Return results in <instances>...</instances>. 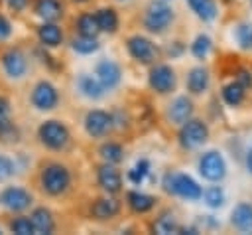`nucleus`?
Masks as SVG:
<instances>
[{
    "label": "nucleus",
    "mask_w": 252,
    "mask_h": 235,
    "mask_svg": "<svg viewBox=\"0 0 252 235\" xmlns=\"http://www.w3.org/2000/svg\"><path fill=\"white\" fill-rule=\"evenodd\" d=\"M189 8L203 20V22H211L217 18V4L215 0H187Z\"/></svg>",
    "instance_id": "obj_21"
},
{
    "label": "nucleus",
    "mask_w": 252,
    "mask_h": 235,
    "mask_svg": "<svg viewBox=\"0 0 252 235\" xmlns=\"http://www.w3.org/2000/svg\"><path fill=\"white\" fill-rule=\"evenodd\" d=\"M120 2H128V0H120Z\"/></svg>",
    "instance_id": "obj_44"
},
{
    "label": "nucleus",
    "mask_w": 252,
    "mask_h": 235,
    "mask_svg": "<svg viewBox=\"0 0 252 235\" xmlns=\"http://www.w3.org/2000/svg\"><path fill=\"white\" fill-rule=\"evenodd\" d=\"M128 205L136 211V213H146L156 205V197L142 194V192H130L128 194Z\"/></svg>",
    "instance_id": "obj_26"
},
{
    "label": "nucleus",
    "mask_w": 252,
    "mask_h": 235,
    "mask_svg": "<svg viewBox=\"0 0 252 235\" xmlns=\"http://www.w3.org/2000/svg\"><path fill=\"white\" fill-rule=\"evenodd\" d=\"M59 101V95H57V89L47 83V81H39L35 87H33V93H32V103L35 109L39 111H51L55 109Z\"/></svg>",
    "instance_id": "obj_9"
},
{
    "label": "nucleus",
    "mask_w": 252,
    "mask_h": 235,
    "mask_svg": "<svg viewBox=\"0 0 252 235\" xmlns=\"http://www.w3.org/2000/svg\"><path fill=\"white\" fill-rule=\"evenodd\" d=\"M230 223L238 231H252V203L250 201H240L232 209Z\"/></svg>",
    "instance_id": "obj_17"
},
{
    "label": "nucleus",
    "mask_w": 252,
    "mask_h": 235,
    "mask_svg": "<svg viewBox=\"0 0 252 235\" xmlns=\"http://www.w3.org/2000/svg\"><path fill=\"white\" fill-rule=\"evenodd\" d=\"M152 229H154L156 233H159V235H167V233H177V229H179V223L175 221V217H173L171 213H163L161 217H158V219L154 221Z\"/></svg>",
    "instance_id": "obj_27"
},
{
    "label": "nucleus",
    "mask_w": 252,
    "mask_h": 235,
    "mask_svg": "<svg viewBox=\"0 0 252 235\" xmlns=\"http://www.w3.org/2000/svg\"><path fill=\"white\" fill-rule=\"evenodd\" d=\"M211 38L209 36H205V34H201V36H197L195 38V41L191 43V53L197 57V59H205L207 57V53L211 51Z\"/></svg>",
    "instance_id": "obj_33"
},
{
    "label": "nucleus",
    "mask_w": 252,
    "mask_h": 235,
    "mask_svg": "<svg viewBox=\"0 0 252 235\" xmlns=\"http://www.w3.org/2000/svg\"><path fill=\"white\" fill-rule=\"evenodd\" d=\"M85 128L94 138L104 136L112 128V117L108 113H104V111H91L85 117Z\"/></svg>",
    "instance_id": "obj_10"
},
{
    "label": "nucleus",
    "mask_w": 252,
    "mask_h": 235,
    "mask_svg": "<svg viewBox=\"0 0 252 235\" xmlns=\"http://www.w3.org/2000/svg\"><path fill=\"white\" fill-rule=\"evenodd\" d=\"M8 2V6L14 10V12H20V10H24L26 6H28V0H6Z\"/></svg>",
    "instance_id": "obj_40"
},
{
    "label": "nucleus",
    "mask_w": 252,
    "mask_h": 235,
    "mask_svg": "<svg viewBox=\"0 0 252 235\" xmlns=\"http://www.w3.org/2000/svg\"><path fill=\"white\" fill-rule=\"evenodd\" d=\"M191 115H193V103L187 97H177L167 109V118L175 124H183L187 118H191Z\"/></svg>",
    "instance_id": "obj_14"
},
{
    "label": "nucleus",
    "mask_w": 252,
    "mask_h": 235,
    "mask_svg": "<svg viewBox=\"0 0 252 235\" xmlns=\"http://www.w3.org/2000/svg\"><path fill=\"white\" fill-rule=\"evenodd\" d=\"M181 51H183L181 41H175V43H173V47H169V55H179Z\"/></svg>",
    "instance_id": "obj_41"
},
{
    "label": "nucleus",
    "mask_w": 252,
    "mask_h": 235,
    "mask_svg": "<svg viewBox=\"0 0 252 235\" xmlns=\"http://www.w3.org/2000/svg\"><path fill=\"white\" fill-rule=\"evenodd\" d=\"M209 83H211V75L205 67H193L187 75V89L195 95H201L209 89Z\"/></svg>",
    "instance_id": "obj_18"
},
{
    "label": "nucleus",
    "mask_w": 252,
    "mask_h": 235,
    "mask_svg": "<svg viewBox=\"0 0 252 235\" xmlns=\"http://www.w3.org/2000/svg\"><path fill=\"white\" fill-rule=\"evenodd\" d=\"M8 113H10V109H8V101L0 97V130L8 124Z\"/></svg>",
    "instance_id": "obj_38"
},
{
    "label": "nucleus",
    "mask_w": 252,
    "mask_h": 235,
    "mask_svg": "<svg viewBox=\"0 0 252 235\" xmlns=\"http://www.w3.org/2000/svg\"><path fill=\"white\" fill-rule=\"evenodd\" d=\"M98 184H100V188L104 192L116 194L122 188V178H120V174H118V170L114 166L104 164V166L98 168Z\"/></svg>",
    "instance_id": "obj_15"
},
{
    "label": "nucleus",
    "mask_w": 252,
    "mask_h": 235,
    "mask_svg": "<svg viewBox=\"0 0 252 235\" xmlns=\"http://www.w3.org/2000/svg\"><path fill=\"white\" fill-rule=\"evenodd\" d=\"M30 221H32V225H33V231H35V233L49 235V233H53V229H55L53 215H51V211H49V209H45V207H37V209H33V213H32Z\"/></svg>",
    "instance_id": "obj_19"
},
{
    "label": "nucleus",
    "mask_w": 252,
    "mask_h": 235,
    "mask_svg": "<svg viewBox=\"0 0 252 235\" xmlns=\"http://www.w3.org/2000/svg\"><path fill=\"white\" fill-rule=\"evenodd\" d=\"M79 89L83 91V95H87L89 99H100L104 95V87L98 79H94L93 75H81L79 77Z\"/></svg>",
    "instance_id": "obj_24"
},
{
    "label": "nucleus",
    "mask_w": 252,
    "mask_h": 235,
    "mask_svg": "<svg viewBox=\"0 0 252 235\" xmlns=\"http://www.w3.org/2000/svg\"><path fill=\"white\" fill-rule=\"evenodd\" d=\"M171 22H173V10L165 2H152L148 6L146 18H144V26L150 32L161 34V32H165V28H169Z\"/></svg>",
    "instance_id": "obj_3"
},
{
    "label": "nucleus",
    "mask_w": 252,
    "mask_h": 235,
    "mask_svg": "<svg viewBox=\"0 0 252 235\" xmlns=\"http://www.w3.org/2000/svg\"><path fill=\"white\" fill-rule=\"evenodd\" d=\"M96 24L100 28V32H108V34H114L116 28H118V14L112 10V8H100L96 14Z\"/></svg>",
    "instance_id": "obj_22"
},
{
    "label": "nucleus",
    "mask_w": 252,
    "mask_h": 235,
    "mask_svg": "<svg viewBox=\"0 0 252 235\" xmlns=\"http://www.w3.org/2000/svg\"><path fill=\"white\" fill-rule=\"evenodd\" d=\"M75 2H87V0H75Z\"/></svg>",
    "instance_id": "obj_43"
},
{
    "label": "nucleus",
    "mask_w": 252,
    "mask_h": 235,
    "mask_svg": "<svg viewBox=\"0 0 252 235\" xmlns=\"http://www.w3.org/2000/svg\"><path fill=\"white\" fill-rule=\"evenodd\" d=\"M209 138V128L203 120H197V118H187L183 124H181V130H179V142L183 148H197L201 144H205Z\"/></svg>",
    "instance_id": "obj_5"
},
{
    "label": "nucleus",
    "mask_w": 252,
    "mask_h": 235,
    "mask_svg": "<svg viewBox=\"0 0 252 235\" xmlns=\"http://www.w3.org/2000/svg\"><path fill=\"white\" fill-rule=\"evenodd\" d=\"M77 28H79L81 36H89V38H96V34L100 32V28L96 24V18L93 14H83L77 22Z\"/></svg>",
    "instance_id": "obj_29"
},
{
    "label": "nucleus",
    "mask_w": 252,
    "mask_h": 235,
    "mask_svg": "<svg viewBox=\"0 0 252 235\" xmlns=\"http://www.w3.org/2000/svg\"><path fill=\"white\" fill-rule=\"evenodd\" d=\"M199 172L205 180L209 182H220L226 174V164H224V158L215 152V150H209L205 152L201 158H199Z\"/></svg>",
    "instance_id": "obj_6"
},
{
    "label": "nucleus",
    "mask_w": 252,
    "mask_h": 235,
    "mask_svg": "<svg viewBox=\"0 0 252 235\" xmlns=\"http://www.w3.org/2000/svg\"><path fill=\"white\" fill-rule=\"evenodd\" d=\"M120 77H122V71H120V65L110 61V59H104L96 65V79L102 83L104 89H112L120 83Z\"/></svg>",
    "instance_id": "obj_11"
},
{
    "label": "nucleus",
    "mask_w": 252,
    "mask_h": 235,
    "mask_svg": "<svg viewBox=\"0 0 252 235\" xmlns=\"http://www.w3.org/2000/svg\"><path fill=\"white\" fill-rule=\"evenodd\" d=\"M128 51L130 55L140 63H152L158 57V47L144 36H132L128 38Z\"/></svg>",
    "instance_id": "obj_8"
},
{
    "label": "nucleus",
    "mask_w": 252,
    "mask_h": 235,
    "mask_svg": "<svg viewBox=\"0 0 252 235\" xmlns=\"http://www.w3.org/2000/svg\"><path fill=\"white\" fill-rule=\"evenodd\" d=\"M236 83H240L244 89H250L252 87V73L246 71V69H240L238 75H236Z\"/></svg>",
    "instance_id": "obj_37"
},
{
    "label": "nucleus",
    "mask_w": 252,
    "mask_h": 235,
    "mask_svg": "<svg viewBox=\"0 0 252 235\" xmlns=\"http://www.w3.org/2000/svg\"><path fill=\"white\" fill-rule=\"evenodd\" d=\"M234 38L236 43L242 49H252V24L250 22H242L234 28Z\"/></svg>",
    "instance_id": "obj_30"
},
{
    "label": "nucleus",
    "mask_w": 252,
    "mask_h": 235,
    "mask_svg": "<svg viewBox=\"0 0 252 235\" xmlns=\"http://www.w3.org/2000/svg\"><path fill=\"white\" fill-rule=\"evenodd\" d=\"M12 34V28H10V22L4 18V16H0V39H6L8 36Z\"/></svg>",
    "instance_id": "obj_39"
},
{
    "label": "nucleus",
    "mask_w": 252,
    "mask_h": 235,
    "mask_svg": "<svg viewBox=\"0 0 252 235\" xmlns=\"http://www.w3.org/2000/svg\"><path fill=\"white\" fill-rule=\"evenodd\" d=\"M12 174H14V162L6 156H0V182L8 180Z\"/></svg>",
    "instance_id": "obj_36"
},
{
    "label": "nucleus",
    "mask_w": 252,
    "mask_h": 235,
    "mask_svg": "<svg viewBox=\"0 0 252 235\" xmlns=\"http://www.w3.org/2000/svg\"><path fill=\"white\" fill-rule=\"evenodd\" d=\"M71 184V174L61 164H47L41 172V188L49 196H61Z\"/></svg>",
    "instance_id": "obj_2"
},
{
    "label": "nucleus",
    "mask_w": 252,
    "mask_h": 235,
    "mask_svg": "<svg viewBox=\"0 0 252 235\" xmlns=\"http://www.w3.org/2000/svg\"><path fill=\"white\" fill-rule=\"evenodd\" d=\"M148 172H150V162H148L146 158H142V160H138L136 166L128 172V178H130V182H134V184H142L144 178L148 176Z\"/></svg>",
    "instance_id": "obj_34"
},
{
    "label": "nucleus",
    "mask_w": 252,
    "mask_h": 235,
    "mask_svg": "<svg viewBox=\"0 0 252 235\" xmlns=\"http://www.w3.org/2000/svg\"><path fill=\"white\" fill-rule=\"evenodd\" d=\"M2 203L12 211H22L32 203V196L22 188H8L2 194Z\"/></svg>",
    "instance_id": "obj_12"
},
{
    "label": "nucleus",
    "mask_w": 252,
    "mask_h": 235,
    "mask_svg": "<svg viewBox=\"0 0 252 235\" xmlns=\"http://www.w3.org/2000/svg\"><path fill=\"white\" fill-rule=\"evenodd\" d=\"M10 229H12L14 233H18V235H32V233H35V231H33V225H32V221H30L28 217H18V219H14L12 225H10Z\"/></svg>",
    "instance_id": "obj_35"
},
{
    "label": "nucleus",
    "mask_w": 252,
    "mask_h": 235,
    "mask_svg": "<svg viewBox=\"0 0 252 235\" xmlns=\"http://www.w3.org/2000/svg\"><path fill=\"white\" fill-rule=\"evenodd\" d=\"M201 197L205 199V203H207L209 207H220V205H224V192H222L220 186H211V188H207V190L201 194Z\"/></svg>",
    "instance_id": "obj_31"
},
{
    "label": "nucleus",
    "mask_w": 252,
    "mask_h": 235,
    "mask_svg": "<svg viewBox=\"0 0 252 235\" xmlns=\"http://www.w3.org/2000/svg\"><path fill=\"white\" fill-rule=\"evenodd\" d=\"M120 211V201L114 199V197H100L93 203L91 207V215L98 221H104V219H112L116 213Z\"/></svg>",
    "instance_id": "obj_16"
},
{
    "label": "nucleus",
    "mask_w": 252,
    "mask_h": 235,
    "mask_svg": "<svg viewBox=\"0 0 252 235\" xmlns=\"http://www.w3.org/2000/svg\"><path fill=\"white\" fill-rule=\"evenodd\" d=\"M175 83H177V77L169 65H156L150 71V87L159 95L171 93L175 89Z\"/></svg>",
    "instance_id": "obj_7"
},
{
    "label": "nucleus",
    "mask_w": 252,
    "mask_h": 235,
    "mask_svg": "<svg viewBox=\"0 0 252 235\" xmlns=\"http://www.w3.org/2000/svg\"><path fill=\"white\" fill-rule=\"evenodd\" d=\"M37 36H39L41 43L47 45V47H55V45H59L61 39H63V34H61V30H59V26H55L53 22L43 24V26L37 30Z\"/></svg>",
    "instance_id": "obj_23"
},
{
    "label": "nucleus",
    "mask_w": 252,
    "mask_h": 235,
    "mask_svg": "<svg viewBox=\"0 0 252 235\" xmlns=\"http://www.w3.org/2000/svg\"><path fill=\"white\" fill-rule=\"evenodd\" d=\"M100 156L108 162V164H118L124 160V148L116 142H106L100 146Z\"/></svg>",
    "instance_id": "obj_28"
},
{
    "label": "nucleus",
    "mask_w": 252,
    "mask_h": 235,
    "mask_svg": "<svg viewBox=\"0 0 252 235\" xmlns=\"http://www.w3.org/2000/svg\"><path fill=\"white\" fill-rule=\"evenodd\" d=\"M39 138L41 142L51 150H61L69 142V130L59 120H45L39 126Z\"/></svg>",
    "instance_id": "obj_4"
},
{
    "label": "nucleus",
    "mask_w": 252,
    "mask_h": 235,
    "mask_svg": "<svg viewBox=\"0 0 252 235\" xmlns=\"http://www.w3.org/2000/svg\"><path fill=\"white\" fill-rule=\"evenodd\" d=\"M2 65H4V71L10 75V77H22L28 69V61L24 57L22 51L18 49H10L2 55Z\"/></svg>",
    "instance_id": "obj_13"
},
{
    "label": "nucleus",
    "mask_w": 252,
    "mask_h": 235,
    "mask_svg": "<svg viewBox=\"0 0 252 235\" xmlns=\"http://www.w3.org/2000/svg\"><path fill=\"white\" fill-rule=\"evenodd\" d=\"M35 12L45 22H55L63 16V6H61L59 0H37L35 2Z\"/></svg>",
    "instance_id": "obj_20"
},
{
    "label": "nucleus",
    "mask_w": 252,
    "mask_h": 235,
    "mask_svg": "<svg viewBox=\"0 0 252 235\" xmlns=\"http://www.w3.org/2000/svg\"><path fill=\"white\" fill-rule=\"evenodd\" d=\"M246 168H248V170L252 172V150H250V152L246 154Z\"/></svg>",
    "instance_id": "obj_42"
},
{
    "label": "nucleus",
    "mask_w": 252,
    "mask_h": 235,
    "mask_svg": "<svg viewBox=\"0 0 252 235\" xmlns=\"http://www.w3.org/2000/svg\"><path fill=\"white\" fill-rule=\"evenodd\" d=\"M73 49H75L77 53L87 55V53H93V51H96V49H98V41H96V38L79 36V38H75V39H73Z\"/></svg>",
    "instance_id": "obj_32"
},
{
    "label": "nucleus",
    "mask_w": 252,
    "mask_h": 235,
    "mask_svg": "<svg viewBox=\"0 0 252 235\" xmlns=\"http://www.w3.org/2000/svg\"><path fill=\"white\" fill-rule=\"evenodd\" d=\"M244 97H246V89H244L240 83H236V81H232V83H228V85L222 87V99H224V103H226L228 107H238V105H242Z\"/></svg>",
    "instance_id": "obj_25"
},
{
    "label": "nucleus",
    "mask_w": 252,
    "mask_h": 235,
    "mask_svg": "<svg viewBox=\"0 0 252 235\" xmlns=\"http://www.w3.org/2000/svg\"><path fill=\"white\" fill-rule=\"evenodd\" d=\"M163 188L167 194H173V196H179L183 199H189V201H195L201 197L203 190L201 186L187 174H175V172H169L165 174L163 178Z\"/></svg>",
    "instance_id": "obj_1"
},
{
    "label": "nucleus",
    "mask_w": 252,
    "mask_h": 235,
    "mask_svg": "<svg viewBox=\"0 0 252 235\" xmlns=\"http://www.w3.org/2000/svg\"><path fill=\"white\" fill-rule=\"evenodd\" d=\"M226 2H228V0H226Z\"/></svg>",
    "instance_id": "obj_45"
}]
</instances>
